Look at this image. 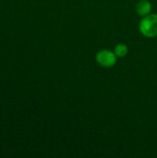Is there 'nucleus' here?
I'll return each instance as SVG.
<instances>
[{"label":"nucleus","instance_id":"nucleus-1","mask_svg":"<svg viewBox=\"0 0 157 158\" xmlns=\"http://www.w3.org/2000/svg\"><path fill=\"white\" fill-rule=\"evenodd\" d=\"M139 30L143 35L149 38L157 36V14L145 16L139 24Z\"/></svg>","mask_w":157,"mask_h":158},{"label":"nucleus","instance_id":"nucleus-2","mask_svg":"<svg viewBox=\"0 0 157 158\" xmlns=\"http://www.w3.org/2000/svg\"><path fill=\"white\" fill-rule=\"evenodd\" d=\"M95 59L100 66L104 68H111L116 65L118 56H116L115 52H112L108 49H103L96 54Z\"/></svg>","mask_w":157,"mask_h":158},{"label":"nucleus","instance_id":"nucleus-3","mask_svg":"<svg viewBox=\"0 0 157 158\" xmlns=\"http://www.w3.org/2000/svg\"><path fill=\"white\" fill-rule=\"evenodd\" d=\"M152 4L148 0H141L136 5V11L139 16L145 17L152 11Z\"/></svg>","mask_w":157,"mask_h":158},{"label":"nucleus","instance_id":"nucleus-4","mask_svg":"<svg viewBox=\"0 0 157 158\" xmlns=\"http://www.w3.org/2000/svg\"><path fill=\"white\" fill-rule=\"evenodd\" d=\"M128 51H129L128 50V46L126 44H117L116 47H115V50H114V52H115V54H116V56L118 57H124V56H126L127 54H128Z\"/></svg>","mask_w":157,"mask_h":158}]
</instances>
